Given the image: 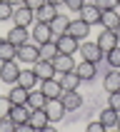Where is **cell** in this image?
I'll return each mask as SVG.
<instances>
[{"mask_svg":"<svg viewBox=\"0 0 120 132\" xmlns=\"http://www.w3.org/2000/svg\"><path fill=\"white\" fill-rule=\"evenodd\" d=\"M78 52H80V60H88V62H95V65L105 57V52L98 47V43H88V40H82V43H80Z\"/></svg>","mask_w":120,"mask_h":132,"instance_id":"cell-1","label":"cell"},{"mask_svg":"<svg viewBox=\"0 0 120 132\" xmlns=\"http://www.w3.org/2000/svg\"><path fill=\"white\" fill-rule=\"evenodd\" d=\"M18 75H20L18 60H5V62H0V80H3V82L15 85V82H18Z\"/></svg>","mask_w":120,"mask_h":132,"instance_id":"cell-2","label":"cell"},{"mask_svg":"<svg viewBox=\"0 0 120 132\" xmlns=\"http://www.w3.org/2000/svg\"><path fill=\"white\" fill-rule=\"evenodd\" d=\"M45 112H48V117H50V122H60V120L65 117V105H63V100L60 97H52V100H48L45 102V107H43Z\"/></svg>","mask_w":120,"mask_h":132,"instance_id":"cell-3","label":"cell"},{"mask_svg":"<svg viewBox=\"0 0 120 132\" xmlns=\"http://www.w3.org/2000/svg\"><path fill=\"white\" fill-rule=\"evenodd\" d=\"M10 20H13L15 25H22V28H30V25L35 22V13H33V10H30L28 5H18V7L13 10V18H10Z\"/></svg>","mask_w":120,"mask_h":132,"instance_id":"cell-4","label":"cell"},{"mask_svg":"<svg viewBox=\"0 0 120 132\" xmlns=\"http://www.w3.org/2000/svg\"><path fill=\"white\" fill-rule=\"evenodd\" d=\"M30 37L35 40V45H43L48 43V40H52V30H50V22H33V32H30Z\"/></svg>","mask_w":120,"mask_h":132,"instance_id":"cell-5","label":"cell"},{"mask_svg":"<svg viewBox=\"0 0 120 132\" xmlns=\"http://www.w3.org/2000/svg\"><path fill=\"white\" fill-rule=\"evenodd\" d=\"M78 13H80V20H85L90 28H93V25H100V7H98L95 3H85Z\"/></svg>","mask_w":120,"mask_h":132,"instance_id":"cell-6","label":"cell"},{"mask_svg":"<svg viewBox=\"0 0 120 132\" xmlns=\"http://www.w3.org/2000/svg\"><path fill=\"white\" fill-rule=\"evenodd\" d=\"M38 57H40V47H38V45H30V43L20 45V47H18V55H15V60L28 62V65H33Z\"/></svg>","mask_w":120,"mask_h":132,"instance_id":"cell-7","label":"cell"},{"mask_svg":"<svg viewBox=\"0 0 120 132\" xmlns=\"http://www.w3.org/2000/svg\"><path fill=\"white\" fill-rule=\"evenodd\" d=\"M40 92H43L48 100H52V97H60V95H63L60 80H58V77H48V80H40Z\"/></svg>","mask_w":120,"mask_h":132,"instance_id":"cell-8","label":"cell"},{"mask_svg":"<svg viewBox=\"0 0 120 132\" xmlns=\"http://www.w3.org/2000/svg\"><path fill=\"white\" fill-rule=\"evenodd\" d=\"M52 67H55V72H70L75 70V57L73 55H65V52H58L55 57H52Z\"/></svg>","mask_w":120,"mask_h":132,"instance_id":"cell-9","label":"cell"},{"mask_svg":"<svg viewBox=\"0 0 120 132\" xmlns=\"http://www.w3.org/2000/svg\"><path fill=\"white\" fill-rule=\"evenodd\" d=\"M28 122H30V127H33V130H40V132H43L48 125H52L50 117H48V112H45L43 107H38V110H30V120H28Z\"/></svg>","mask_w":120,"mask_h":132,"instance_id":"cell-10","label":"cell"},{"mask_svg":"<svg viewBox=\"0 0 120 132\" xmlns=\"http://www.w3.org/2000/svg\"><path fill=\"white\" fill-rule=\"evenodd\" d=\"M68 35H73L75 40H85V37L90 35V25L85 20H80V18H78V20H70V25H68Z\"/></svg>","mask_w":120,"mask_h":132,"instance_id":"cell-11","label":"cell"},{"mask_svg":"<svg viewBox=\"0 0 120 132\" xmlns=\"http://www.w3.org/2000/svg\"><path fill=\"white\" fill-rule=\"evenodd\" d=\"M8 40H10L15 47H20V45H25L30 40V30L22 28V25H13V28L8 30Z\"/></svg>","mask_w":120,"mask_h":132,"instance_id":"cell-12","label":"cell"},{"mask_svg":"<svg viewBox=\"0 0 120 132\" xmlns=\"http://www.w3.org/2000/svg\"><path fill=\"white\" fill-rule=\"evenodd\" d=\"M100 25L105 30H118L120 28V10H100Z\"/></svg>","mask_w":120,"mask_h":132,"instance_id":"cell-13","label":"cell"},{"mask_svg":"<svg viewBox=\"0 0 120 132\" xmlns=\"http://www.w3.org/2000/svg\"><path fill=\"white\" fill-rule=\"evenodd\" d=\"M55 45H58V52H65V55H73V52H78V47H80V40H75L73 35H60L58 40H55Z\"/></svg>","mask_w":120,"mask_h":132,"instance_id":"cell-14","label":"cell"},{"mask_svg":"<svg viewBox=\"0 0 120 132\" xmlns=\"http://www.w3.org/2000/svg\"><path fill=\"white\" fill-rule=\"evenodd\" d=\"M68 25H70V18L63 13H58L55 18L50 20V30H52V40H58L60 35H65L68 32Z\"/></svg>","mask_w":120,"mask_h":132,"instance_id":"cell-15","label":"cell"},{"mask_svg":"<svg viewBox=\"0 0 120 132\" xmlns=\"http://www.w3.org/2000/svg\"><path fill=\"white\" fill-rule=\"evenodd\" d=\"M33 70H35L38 80H48V77H55V67H52L50 60H40L38 57L35 62H33Z\"/></svg>","mask_w":120,"mask_h":132,"instance_id":"cell-16","label":"cell"},{"mask_svg":"<svg viewBox=\"0 0 120 132\" xmlns=\"http://www.w3.org/2000/svg\"><path fill=\"white\" fill-rule=\"evenodd\" d=\"M95 43H98V47H100L103 52H108V50H113V47L118 45V35H115V30H105L103 28V32L98 35Z\"/></svg>","mask_w":120,"mask_h":132,"instance_id":"cell-17","label":"cell"},{"mask_svg":"<svg viewBox=\"0 0 120 132\" xmlns=\"http://www.w3.org/2000/svg\"><path fill=\"white\" fill-rule=\"evenodd\" d=\"M60 100H63V105H65V110H80L82 107V95L78 92V90H68V92H63L60 95Z\"/></svg>","mask_w":120,"mask_h":132,"instance_id":"cell-18","label":"cell"},{"mask_svg":"<svg viewBox=\"0 0 120 132\" xmlns=\"http://www.w3.org/2000/svg\"><path fill=\"white\" fill-rule=\"evenodd\" d=\"M75 72L80 75L82 82H90V80H95V75H98V65L88 62V60H80V65H75Z\"/></svg>","mask_w":120,"mask_h":132,"instance_id":"cell-19","label":"cell"},{"mask_svg":"<svg viewBox=\"0 0 120 132\" xmlns=\"http://www.w3.org/2000/svg\"><path fill=\"white\" fill-rule=\"evenodd\" d=\"M58 80H60V87H63V92H68V90H78V87H80V82H82V80H80V75L75 72V70H70V72H63Z\"/></svg>","mask_w":120,"mask_h":132,"instance_id":"cell-20","label":"cell"},{"mask_svg":"<svg viewBox=\"0 0 120 132\" xmlns=\"http://www.w3.org/2000/svg\"><path fill=\"white\" fill-rule=\"evenodd\" d=\"M18 85H22L25 90H35V85H38V75H35V70H33V67H25V70H22V67H20Z\"/></svg>","mask_w":120,"mask_h":132,"instance_id":"cell-21","label":"cell"},{"mask_svg":"<svg viewBox=\"0 0 120 132\" xmlns=\"http://www.w3.org/2000/svg\"><path fill=\"white\" fill-rule=\"evenodd\" d=\"M35 13V20L38 22H50L55 15H58V7L55 5H50V3H43V5L38 7V10H33Z\"/></svg>","mask_w":120,"mask_h":132,"instance_id":"cell-22","label":"cell"},{"mask_svg":"<svg viewBox=\"0 0 120 132\" xmlns=\"http://www.w3.org/2000/svg\"><path fill=\"white\" fill-rule=\"evenodd\" d=\"M103 87L108 90V92H120V70H115L113 67L110 72L103 77Z\"/></svg>","mask_w":120,"mask_h":132,"instance_id":"cell-23","label":"cell"},{"mask_svg":"<svg viewBox=\"0 0 120 132\" xmlns=\"http://www.w3.org/2000/svg\"><path fill=\"white\" fill-rule=\"evenodd\" d=\"M28 92H30V90H25L22 85L15 82L13 87H10V92H8V97H10L13 105H25V102H28Z\"/></svg>","mask_w":120,"mask_h":132,"instance_id":"cell-24","label":"cell"},{"mask_svg":"<svg viewBox=\"0 0 120 132\" xmlns=\"http://www.w3.org/2000/svg\"><path fill=\"white\" fill-rule=\"evenodd\" d=\"M10 120H13L15 125L28 122V120H30V107H28V105H13V110H10Z\"/></svg>","mask_w":120,"mask_h":132,"instance_id":"cell-25","label":"cell"},{"mask_svg":"<svg viewBox=\"0 0 120 132\" xmlns=\"http://www.w3.org/2000/svg\"><path fill=\"white\" fill-rule=\"evenodd\" d=\"M118 117H120V112H118V110H113L110 105H108V107L100 112V122L105 125V130H108V127H115V125H118Z\"/></svg>","mask_w":120,"mask_h":132,"instance_id":"cell-26","label":"cell"},{"mask_svg":"<svg viewBox=\"0 0 120 132\" xmlns=\"http://www.w3.org/2000/svg\"><path fill=\"white\" fill-rule=\"evenodd\" d=\"M15 55H18V47H15L10 40H0V62H5V60H15Z\"/></svg>","mask_w":120,"mask_h":132,"instance_id":"cell-27","label":"cell"},{"mask_svg":"<svg viewBox=\"0 0 120 132\" xmlns=\"http://www.w3.org/2000/svg\"><path fill=\"white\" fill-rule=\"evenodd\" d=\"M45 102H48V97L43 95V92H40V90H30L28 92V107L30 110H38V107H45Z\"/></svg>","mask_w":120,"mask_h":132,"instance_id":"cell-28","label":"cell"},{"mask_svg":"<svg viewBox=\"0 0 120 132\" xmlns=\"http://www.w3.org/2000/svg\"><path fill=\"white\" fill-rule=\"evenodd\" d=\"M38 47H40V60H50V62H52V57L58 55V45H55V40H48V43L38 45Z\"/></svg>","mask_w":120,"mask_h":132,"instance_id":"cell-29","label":"cell"},{"mask_svg":"<svg viewBox=\"0 0 120 132\" xmlns=\"http://www.w3.org/2000/svg\"><path fill=\"white\" fill-rule=\"evenodd\" d=\"M105 60H108V65L115 67V70H120V45H115L113 50L105 52Z\"/></svg>","mask_w":120,"mask_h":132,"instance_id":"cell-30","label":"cell"},{"mask_svg":"<svg viewBox=\"0 0 120 132\" xmlns=\"http://www.w3.org/2000/svg\"><path fill=\"white\" fill-rule=\"evenodd\" d=\"M13 10L15 7L8 3V0H0V20H10L13 18Z\"/></svg>","mask_w":120,"mask_h":132,"instance_id":"cell-31","label":"cell"},{"mask_svg":"<svg viewBox=\"0 0 120 132\" xmlns=\"http://www.w3.org/2000/svg\"><path fill=\"white\" fill-rule=\"evenodd\" d=\"M13 110V102H10V97H0V117H8Z\"/></svg>","mask_w":120,"mask_h":132,"instance_id":"cell-32","label":"cell"},{"mask_svg":"<svg viewBox=\"0 0 120 132\" xmlns=\"http://www.w3.org/2000/svg\"><path fill=\"white\" fill-rule=\"evenodd\" d=\"M0 132H15V122L10 120V115L8 117H0Z\"/></svg>","mask_w":120,"mask_h":132,"instance_id":"cell-33","label":"cell"},{"mask_svg":"<svg viewBox=\"0 0 120 132\" xmlns=\"http://www.w3.org/2000/svg\"><path fill=\"white\" fill-rule=\"evenodd\" d=\"M108 105L120 112V92H108Z\"/></svg>","mask_w":120,"mask_h":132,"instance_id":"cell-34","label":"cell"},{"mask_svg":"<svg viewBox=\"0 0 120 132\" xmlns=\"http://www.w3.org/2000/svg\"><path fill=\"white\" fill-rule=\"evenodd\" d=\"M63 5L68 7V10H73V13H78L82 5H85V0H63Z\"/></svg>","mask_w":120,"mask_h":132,"instance_id":"cell-35","label":"cell"},{"mask_svg":"<svg viewBox=\"0 0 120 132\" xmlns=\"http://www.w3.org/2000/svg\"><path fill=\"white\" fill-rule=\"evenodd\" d=\"M95 5L100 10H115L118 7V0H95Z\"/></svg>","mask_w":120,"mask_h":132,"instance_id":"cell-36","label":"cell"},{"mask_svg":"<svg viewBox=\"0 0 120 132\" xmlns=\"http://www.w3.org/2000/svg\"><path fill=\"white\" fill-rule=\"evenodd\" d=\"M88 132H105V125L98 120V122H90L88 125Z\"/></svg>","mask_w":120,"mask_h":132,"instance_id":"cell-37","label":"cell"},{"mask_svg":"<svg viewBox=\"0 0 120 132\" xmlns=\"http://www.w3.org/2000/svg\"><path fill=\"white\" fill-rule=\"evenodd\" d=\"M43 3H45V0H25V5H28L30 10H38V7L43 5Z\"/></svg>","mask_w":120,"mask_h":132,"instance_id":"cell-38","label":"cell"},{"mask_svg":"<svg viewBox=\"0 0 120 132\" xmlns=\"http://www.w3.org/2000/svg\"><path fill=\"white\" fill-rule=\"evenodd\" d=\"M28 130H33V127H30V122H22V125H15V132H28Z\"/></svg>","mask_w":120,"mask_h":132,"instance_id":"cell-39","label":"cell"},{"mask_svg":"<svg viewBox=\"0 0 120 132\" xmlns=\"http://www.w3.org/2000/svg\"><path fill=\"white\" fill-rule=\"evenodd\" d=\"M8 3H10L13 7H18V5H25V0H8Z\"/></svg>","mask_w":120,"mask_h":132,"instance_id":"cell-40","label":"cell"},{"mask_svg":"<svg viewBox=\"0 0 120 132\" xmlns=\"http://www.w3.org/2000/svg\"><path fill=\"white\" fill-rule=\"evenodd\" d=\"M45 3H50V5H55L58 10H60V5H63V0H45Z\"/></svg>","mask_w":120,"mask_h":132,"instance_id":"cell-41","label":"cell"},{"mask_svg":"<svg viewBox=\"0 0 120 132\" xmlns=\"http://www.w3.org/2000/svg\"><path fill=\"white\" fill-rule=\"evenodd\" d=\"M115 35H118V45H120V28H118V30H115Z\"/></svg>","mask_w":120,"mask_h":132,"instance_id":"cell-42","label":"cell"},{"mask_svg":"<svg viewBox=\"0 0 120 132\" xmlns=\"http://www.w3.org/2000/svg\"><path fill=\"white\" fill-rule=\"evenodd\" d=\"M115 127H118V130H120V117H118V125H115Z\"/></svg>","mask_w":120,"mask_h":132,"instance_id":"cell-43","label":"cell"},{"mask_svg":"<svg viewBox=\"0 0 120 132\" xmlns=\"http://www.w3.org/2000/svg\"><path fill=\"white\" fill-rule=\"evenodd\" d=\"M118 10H120V0H118Z\"/></svg>","mask_w":120,"mask_h":132,"instance_id":"cell-44","label":"cell"}]
</instances>
